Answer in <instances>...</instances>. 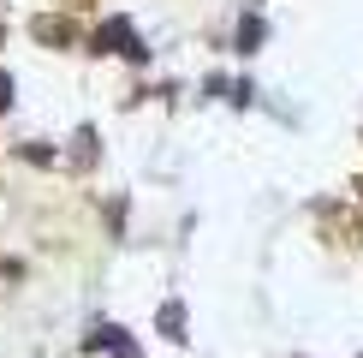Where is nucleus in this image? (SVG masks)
<instances>
[{
  "instance_id": "423d86ee",
  "label": "nucleus",
  "mask_w": 363,
  "mask_h": 358,
  "mask_svg": "<svg viewBox=\"0 0 363 358\" xmlns=\"http://www.w3.org/2000/svg\"><path fill=\"white\" fill-rule=\"evenodd\" d=\"M6 108H12V78L0 72V114H6Z\"/></svg>"
},
{
  "instance_id": "f257e3e1",
  "label": "nucleus",
  "mask_w": 363,
  "mask_h": 358,
  "mask_svg": "<svg viewBox=\"0 0 363 358\" xmlns=\"http://www.w3.org/2000/svg\"><path fill=\"white\" fill-rule=\"evenodd\" d=\"M89 48H96V54H125V60H138V66L149 60V48L138 42V30H131L125 18H108V24H96V36H89Z\"/></svg>"
},
{
  "instance_id": "7ed1b4c3",
  "label": "nucleus",
  "mask_w": 363,
  "mask_h": 358,
  "mask_svg": "<svg viewBox=\"0 0 363 358\" xmlns=\"http://www.w3.org/2000/svg\"><path fill=\"white\" fill-rule=\"evenodd\" d=\"M155 328H161V335H167V340H185V328H191L185 305H173V298H167V305L155 310Z\"/></svg>"
},
{
  "instance_id": "39448f33",
  "label": "nucleus",
  "mask_w": 363,
  "mask_h": 358,
  "mask_svg": "<svg viewBox=\"0 0 363 358\" xmlns=\"http://www.w3.org/2000/svg\"><path fill=\"white\" fill-rule=\"evenodd\" d=\"M72 143H78V149H72V156H78L84 168H89V161H96V131H78V138H72Z\"/></svg>"
},
{
  "instance_id": "20e7f679",
  "label": "nucleus",
  "mask_w": 363,
  "mask_h": 358,
  "mask_svg": "<svg viewBox=\"0 0 363 358\" xmlns=\"http://www.w3.org/2000/svg\"><path fill=\"white\" fill-rule=\"evenodd\" d=\"M262 36H268V24L250 12V18L238 24V42H233V48H238V54H256V48H262Z\"/></svg>"
},
{
  "instance_id": "f03ea898",
  "label": "nucleus",
  "mask_w": 363,
  "mask_h": 358,
  "mask_svg": "<svg viewBox=\"0 0 363 358\" xmlns=\"http://www.w3.org/2000/svg\"><path fill=\"white\" fill-rule=\"evenodd\" d=\"M84 352H113V358H143L138 340L125 335V328H96V335H84Z\"/></svg>"
}]
</instances>
